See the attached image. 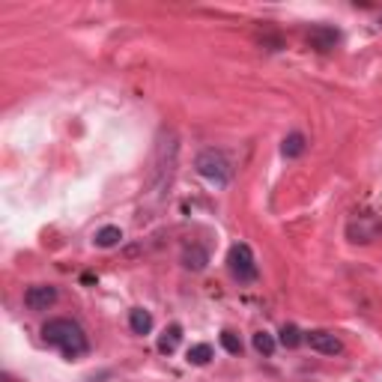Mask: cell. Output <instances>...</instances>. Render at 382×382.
<instances>
[{"instance_id": "1", "label": "cell", "mask_w": 382, "mask_h": 382, "mask_svg": "<svg viewBox=\"0 0 382 382\" xmlns=\"http://www.w3.org/2000/svg\"><path fill=\"white\" fill-rule=\"evenodd\" d=\"M42 341L48 347L60 350L66 359H84L90 352V341H87V332L81 329V323L69 320V316H54L42 325Z\"/></svg>"}, {"instance_id": "2", "label": "cell", "mask_w": 382, "mask_h": 382, "mask_svg": "<svg viewBox=\"0 0 382 382\" xmlns=\"http://www.w3.org/2000/svg\"><path fill=\"white\" fill-rule=\"evenodd\" d=\"M194 170L206 179V183H212V185H218V188L230 185V179H233V165H230V159H227V152L215 150V147H206V150L197 152Z\"/></svg>"}, {"instance_id": "3", "label": "cell", "mask_w": 382, "mask_h": 382, "mask_svg": "<svg viewBox=\"0 0 382 382\" xmlns=\"http://www.w3.org/2000/svg\"><path fill=\"white\" fill-rule=\"evenodd\" d=\"M227 269H230L233 281L239 284H254L260 278V266H257V257H254L251 245L245 242H236L230 251H227Z\"/></svg>"}, {"instance_id": "4", "label": "cell", "mask_w": 382, "mask_h": 382, "mask_svg": "<svg viewBox=\"0 0 382 382\" xmlns=\"http://www.w3.org/2000/svg\"><path fill=\"white\" fill-rule=\"evenodd\" d=\"M54 302H57V287H51V284H33L24 293V305L30 311H48Z\"/></svg>"}, {"instance_id": "5", "label": "cell", "mask_w": 382, "mask_h": 382, "mask_svg": "<svg viewBox=\"0 0 382 382\" xmlns=\"http://www.w3.org/2000/svg\"><path fill=\"white\" fill-rule=\"evenodd\" d=\"M305 343H311V350H316L320 356H341V352H343V343H341L338 334L323 332V329L308 332L305 334Z\"/></svg>"}, {"instance_id": "6", "label": "cell", "mask_w": 382, "mask_h": 382, "mask_svg": "<svg viewBox=\"0 0 382 382\" xmlns=\"http://www.w3.org/2000/svg\"><path fill=\"white\" fill-rule=\"evenodd\" d=\"M338 42H341V30L338 27H329V24H316L308 30V45L316 51H332V48H338Z\"/></svg>"}, {"instance_id": "7", "label": "cell", "mask_w": 382, "mask_h": 382, "mask_svg": "<svg viewBox=\"0 0 382 382\" xmlns=\"http://www.w3.org/2000/svg\"><path fill=\"white\" fill-rule=\"evenodd\" d=\"M379 233H382V221L370 224L368 215H359V221H350V227H347L350 242H374Z\"/></svg>"}, {"instance_id": "8", "label": "cell", "mask_w": 382, "mask_h": 382, "mask_svg": "<svg viewBox=\"0 0 382 382\" xmlns=\"http://www.w3.org/2000/svg\"><path fill=\"white\" fill-rule=\"evenodd\" d=\"M209 263V251L203 248V245H191V248L183 251V266L188 272H203Z\"/></svg>"}, {"instance_id": "9", "label": "cell", "mask_w": 382, "mask_h": 382, "mask_svg": "<svg viewBox=\"0 0 382 382\" xmlns=\"http://www.w3.org/2000/svg\"><path fill=\"white\" fill-rule=\"evenodd\" d=\"M305 150H308V138L302 132H290L284 143H281V156L284 159H299V156H305Z\"/></svg>"}, {"instance_id": "10", "label": "cell", "mask_w": 382, "mask_h": 382, "mask_svg": "<svg viewBox=\"0 0 382 382\" xmlns=\"http://www.w3.org/2000/svg\"><path fill=\"white\" fill-rule=\"evenodd\" d=\"M179 341H183V325H168V329L159 334V352H161V356L177 352Z\"/></svg>"}, {"instance_id": "11", "label": "cell", "mask_w": 382, "mask_h": 382, "mask_svg": "<svg viewBox=\"0 0 382 382\" xmlns=\"http://www.w3.org/2000/svg\"><path fill=\"white\" fill-rule=\"evenodd\" d=\"M129 329L134 334H150L152 332V314L143 308H132L129 311Z\"/></svg>"}, {"instance_id": "12", "label": "cell", "mask_w": 382, "mask_h": 382, "mask_svg": "<svg viewBox=\"0 0 382 382\" xmlns=\"http://www.w3.org/2000/svg\"><path fill=\"white\" fill-rule=\"evenodd\" d=\"M120 239H123V230L117 224H108L102 230H96V236H93V242L99 248H114V245H120Z\"/></svg>"}, {"instance_id": "13", "label": "cell", "mask_w": 382, "mask_h": 382, "mask_svg": "<svg viewBox=\"0 0 382 382\" xmlns=\"http://www.w3.org/2000/svg\"><path fill=\"white\" fill-rule=\"evenodd\" d=\"M188 365H194V368H203L212 361V347L209 343H194V347L188 350V356H185Z\"/></svg>"}, {"instance_id": "14", "label": "cell", "mask_w": 382, "mask_h": 382, "mask_svg": "<svg viewBox=\"0 0 382 382\" xmlns=\"http://www.w3.org/2000/svg\"><path fill=\"white\" fill-rule=\"evenodd\" d=\"M302 341H305V334L299 332V325H293V323H287L284 329H281V334H278V343H281V347H287V350H296Z\"/></svg>"}, {"instance_id": "15", "label": "cell", "mask_w": 382, "mask_h": 382, "mask_svg": "<svg viewBox=\"0 0 382 382\" xmlns=\"http://www.w3.org/2000/svg\"><path fill=\"white\" fill-rule=\"evenodd\" d=\"M275 347H278V341L272 338L269 332H257V334H254V350H257L260 356H266V359H269L272 352H275Z\"/></svg>"}, {"instance_id": "16", "label": "cell", "mask_w": 382, "mask_h": 382, "mask_svg": "<svg viewBox=\"0 0 382 382\" xmlns=\"http://www.w3.org/2000/svg\"><path fill=\"white\" fill-rule=\"evenodd\" d=\"M221 347H224L227 352H230V356H239V352H242V341H239V334L230 332V329H224V332H221Z\"/></svg>"}]
</instances>
